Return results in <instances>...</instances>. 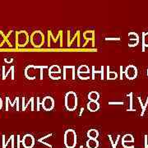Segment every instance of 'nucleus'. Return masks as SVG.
Instances as JSON below:
<instances>
[{
	"mask_svg": "<svg viewBox=\"0 0 148 148\" xmlns=\"http://www.w3.org/2000/svg\"><path fill=\"white\" fill-rule=\"evenodd\" d=\"M65 107L69 111H73L77 107V96L73 91H69L65 95Z\"/></svg>",
	"mask_w": 148,
	"mask_h": 148,
	"instance_id": "f257e3e1",
	"label": "nucleus"
},
{
	"mask_svg": "<svg viewBox=\"0 0 148 148\" xmlns=\"http://www.w3.org/2000/svg\"><path fill=\"white\" fill-rule=\"evenodd\" d=\"M30 41L34 48H41L45 44V35L40 31H36L30 36Z\"/></svg>",
	"mask_w": 148,
	"mask_h": 148,
	"instance_id": "f03ea898",
	"label": "nucleus"
},
{
	"mask_svg": "<svg viewBox=\"0 0 148 148\" xmlns=\"http://www.w3.org/2000/svg\"><path fill=\"white\" fill-rule=\"evenodd\" d=\"M30 41L29 34L26 31H19L16 32V47L23 48Z\"/></svg>",
	"mask_w": 148,
	"mask_h": 148,
	"instance_id": "7ed1b4c3",
	"label": "nucleus"
},
{
	"mask_svg": "<svg viewBox=\"0 0 148 148\" xmlns=\"http://www.w3.org/2000/svg\"><path fill=\"white\" fill-rule=\"evenodd\" d=\"M42 108L45 111H50L53 110L55 106V102L52 97L50 96H45L43 99L42 103H41Z\"/></svg>",
	"mask_w": 148,
	"mask_h": 148,
	"instance_id": "20e7f679",
	"label": "nucleus"
},
{
	"mask_svg": "<svg viewBox=\"0 0 148 148\" xmlns=\"http://www.w3.org/2000/svg\"><path fill=\"white\" fill-rule=\"evenodd\" d=\"M124 73H125V76L127 79H135L137 77V75H138V69L133 65H129L125 69Z\"/></svg>",
	"mask_w": 148,
	"mask_h": 148,
	"instance_id": "39448f33",
	"label": "nucleus"
},
{
	"mask_svg": "<svg viewBox=\"0 0 148 148\" xmlns=\"http://www.w3.org/2000/svg\"><path fill=\"white\" fill-rule=\"evenodd\" d=\"M61 73V69L58 67V65H53L49 68V77L52 78V79H59V77H58L56 76V74H60Z\"/></svg>",
	"mask_w": 148,
	"mask_h": 148,
	"instance_id": "423d86ee",
	"label": "nucleus"
},
{
	"mask_svg": "<svg viewBox=\"0 0 148 148\" xmlns=\"http://www.w3.org/2000/svg\"><path fill=\"white\" fill-rule=\"evenodd\" d=\"M87 109L90 112H96L100 109V103L98 101H89L87 104Z\"/></svg>",
	"mask_w": 148,
	"mask_h": 148,
	"instance_id": "0eeeda50",
	"label": "nucleus"
},
{
	"mask_svg": "<svg viewBox=\"0 0 148 148\" xmlns=\"http://www.w3.org/2000/svg\"><path fill=\"white\" fill-rule=\"evenodd\" d=\"M88 99L90 101H98L100 99V94L97 91H90L88 95Z\"/></svg>",
	"mask_w": 148,
	"mask_h": 148,
	"instance_id": "6e6552de",
	"label": "nucleus"
},
{
	"mask_svg": "<svg viewBox=\"0 0 148 148\" xmlns=\"http://www.w3.org/2000/svg\"><path fill=\"white\" fill-rule=\"evenodd\" d=\"M89 74L90 69L87 65H82L77 69V74Z\"/></svg>",
	"mask_w": 148,
	"mask_h": 148,
	"instance_id": "1a4fd4ad",
	"label": "nucleus"
},
{
	"mask_svg": "<svg viewBox=\"0 0 148 148\" xmlns=\"http://www.w3.org/2000/svg\"><path fill=\"white\" fill-rule=\"evenodd\" d=\"M145 47H148V32L143 33V51H145Z\"/></svg>",
	"mask_w": 148,
	"mask_h": 148,
	"instance_id": "9d476101",
	"label": "nucleus"
},
{
	"mask_svg": "<svg viewBox=\"0 0 148 148\" xmlns=\"http://www.w3.org/2000/svg\"><path fill=\"white\" fill-rule=\"evenodd\" d=\"M107 77H108V79L110 80L116 79L117 77H118V74L115 72H110L109 67H108V74H107Z\"/></svg>",
	"mask_w": 148,
	"mask_h": 148,
	"instance_id": "9b49d317",
	"label": "nucleus"
},
{
	"mask_svg": "<svg viewBox=\"0 0 148 148\" xmlns=\"http://www.w3.org/2000/svg\"><path fill=\"white\" fill-rule=\"evenodd\" d=\"M128 37L130 38V40H139V37H138V34L135 32H130L128 34Z\"/></svg>",
	"mask_w": 148,
	"mask_h": 148,
	"instance_id": "f8f14e48",
	"label": "nucleus"
},
{
	"mask_svg": "<svg viewBox=\"0 0 148 148\" xmlns=\"http://www.w3.org/2000/svg\"><path fill=\"white\" fill-rule=\"evenodd\" d=\"M32 142H33V138H32V136H30V135L26 136V138H25V143H26V145L30 146L31 144H32Z\"/></svg>",
	"mask_w": 148,
	"mask_h": 148,
	"instance_id": "ddd939ff",
	"label": "nucleus"
},
{
	"mask_svg": "<svg viewBox=\"0 0 148 148\" xmlns=\"http://www.w3.org/2000/svg\"><path fill=\"white\" fill-rule=\"evenodd\" d=\"M90 135H91L93 138H94V136H95V138H96V136H97V132L94 130V129H92L91 131H90Z\"/></svg>",
	"mask_w": 148,
	"mask_h": 148,
	"instance_id": "4468645a",
	"label": "nucleus"
},
{
	"mask_svg": "<svg viewBox=\"0 0 148 148\" xmlns=\"http://www.w3.org/2000/svg\"><path fill=\"white\" fill-rule=\"evenodd\" d=\"M3 100L0 98V110L3 108Z\"/></svg>",
	"mask_w": 148,
	"mask_h": 148,
	"instance_id": "2eb2a0df",
	"label": "nucleus"
},
{
	"mask_svg": "<svg viewBox=\"0 0 148 148\" xmlns=\"http://www.w3.org/2000/svg\"><path fill=\"white\" fill-rule=\"evenodd\" d=\"M147 76H148V69H147Z\"/></svg>",
	"mask_w": 148,
	"mask_h": 148,
	"instance_id": "dca6fc26",
	"label": "nucleus"
}]
</instances>
